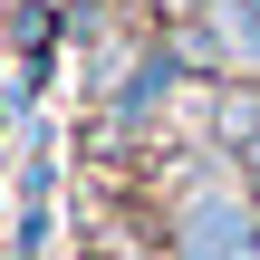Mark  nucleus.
I'll use <instances>...</instances> for the list:
<instances>
[{"instance_id": "nucleus-1", "label": "nucleus", "mask_w": 260, "mask_h": 260, "mask_svg": "<svg viewBox=\"0 0 260 260\" xmlns=\"http://www.w3.org/2000/svg\"><path fill=\"white\" fill-rule=\"evenodd\" d=\"M212 135H222V154L241 164V183L260 193V87H232V96H222V125H212Z\"/></svg>"}, {"instance_id": "nucleus-2", "label": "nucleus", "mask_w": 260, "mask_h": 260, "mask_svg": "<svg viewBox=\"0 0 260 260\" xmlns=\"http://www.w3.org/2000/svg\"><path fill=\"white\" fill-rule=\"evenodd\" d=\"M154 96H174V48H154V58L135 68V87L116 96V116H125V125H145V106H154Z\"/></svg>"}, {"instance_id": "nucleus-3", "label": "nucleus", "mask_w": 260, "mask_h": 260, "mask_svg": "<svg viewBox=\"0 0 260 260\" xmlns=\"http://www.w3.org/2000/svg\"><path fill=\"white\" fill-rule=\"evenodd\" d=\"M251 212H260V193H251Z\"/></svg>"}, {"instance_id": "nucleus-4", "label": "nucleus", "mask_w": 260, "mask_h": 260, "mask_svg": "<svg viewBox=\"0 0 260 260\" xmlns=\"http://www.w3.org/2000/svg\"><path fill=\"white\" fill-rule=\"evenodd\" d=\"M251 10H260V0H251Z\"/></svg>"}]
</instances>
